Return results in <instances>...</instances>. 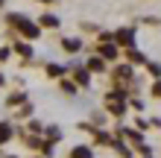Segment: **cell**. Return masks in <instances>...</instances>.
<instances>
[{
    "label": "cell",
    "instance_id": "5b68a950",
    "mask_svg": "<svg viewBox=\"0 0 161 158\" xmlns=\"http://www.w3.org/2000/svg\"><path fill=\"white\" fill-rule=\"evenodd\" d=\"M111 76H114V82H117V85H129V82L135 79V64H129L126 59H123V64H114Z\"/></svg>",
    "mask_w": 161,
    "mask_h": 158
},
{
    "label": "cell",
    "instance_id": "7402d4cb",
    "mask_svg": "<svg viewBox=\"0 0 161 158\" xmlns=\"http://www.w3.org/2000/svg\"><path fill=\"white\" fill-rule=\"evenodd\" d=\"M149 97H153V100H161V76L153 79V85H149Z\"/></svg>",
    "mask_w": 161,
    "mask_h": 158
},
{
    "label": "cell",
    "instance_id": "d4e9b609",
    "mask_svg": "<svg viewBox=\"0 0 161 158\" xmlns=\"http://www.w3.org/2000/svg\"><path fill=\"white\" fill-rule=\"evenodd\" d=\"M135 129H141V132H147V129H149V120H144V117H138V120H135Z\"/></svg>",
    "mask_w": 161,
    "mask_h": 158
},
{
    "label": "cell",
    "instance_id": "8992f818",
    "mask_svg": "<svg viewBox=\"0 0 161 158\" xmlns=\"http://www.w3.org/2000/svg\"><path fill=\"white\" fill-rule=\"evenodd\" d=\"M114 135L117 138H123V141H129V144H144V132H141V129H129V126H117L114 129Z\"/></svg>",
    "mask_w": 161,
    "mask_h": 158
},
{
    "label": "cell",
    "instance_id": "484cf974",
    "mask_svg": "<svg viewBox=\"0 0 161 158\" xmlns=\"http://www.w3.org/2000/svg\"><path fill=\"white\" fill-rule=\"evenodd\" d=\"M35 3H41V6H53V3H59V0H35Z\"/></svg>",
    "mask_w": 161,
    "mask_h": 158
},
{
    "label": "cell",
    "instance_id": "e0dca14e",
    "mask_svg": "<svg viewBox=\"0 0 161 158\" xmlns=\"http://www.w3.org/2000/svg\"><path fill=\"white\" fill-rule=\"evenodd\" d=\"M59 88H62V91H64L68 97H76L79 91H82V88L76 85V82H73V79H68V76H64V79H59Z\"/></svg>",
    "mask_w": 161,
    "mask_h": 158
},
{
    "label": "cell",
    "instance_id": "ffe728a7",
    "mask_svg": "<svg viewBox=\"0 0 161 158\" xmlns=\"http://www.w3.org/2000/svg\"><path fill=\"white\" fill-rule=\"evenodd\" d=\"M26 132H30V135H44V123L35 120V117H30V120H26Z\"/></svg>",
    "mask_w": 161,
    "mask_h": 158
},
{
    "label": "cell",
    "instance_id": "7c38bea8",
    "mask_svg": "<svg viewBox=\"0 0 161 158\" xmlns=\"http://www.w3.org/2000/svg\"><path fill=\"white\" fill-rule=\"evenodd\" d=\"M38 26H41V30H59L62 21H59V15H56V12H41Z\"/></svg>",
    "mask_w": 161,
    "mask_h": 158
},
{
    "label": "cell",
    "instance_id": "3957f363",
    "mask_svg": "<svg viewBox=\"0 0 161 158\" xmlns=\"http://www.w3.org/2000/svg\"><path fill=\"white\" fill-rule=\"evenodd\" d=\"M70 79L76 82L79 88H91V82H94V73L85 68V64H79V62H73L70 64Z\"/></svg>",
    "mask_w": 161,
    "mask_h": 158
},
{
    "label": "cell",
    "instance_id": "d6986e66",
    "mask_svg": "<svg viewBox=\"0 0 161 158\" xmlns=\"http://www.w3.org/2000/svg\"><path fill=\"white\" fill-rule=\"evenodd\" d=\"M15 117H18V120H30V117H32V103H30V100H26L24 106L15 108Z\"/></svg>",
    "mask_w": 161,
    "mask_h": 158
},
{
    "label": "cell",
    "instance_id": "5bb4252c",
    "mask_svg": "<svg viewBox=\"0 0 161 158\" xmlns=\"http://www.w3.org/2000/svg\"><path fill=\"white\" fill-rule=\"evenodd\" d=\"M106 111L111 117H126L129 111V103H117V100H106Z\"/></svg>",
    "mask_w": 161,
    "mask_h": 158
},
{
    "label": "cell",
    "instance_id": "603a6c76",
    "mask_svg": "<svg viewBox=\"0 0 161 158\" xmlns=\"http://www.w3.org/2000/svg\"><path fill=\"white\" fill-rule=\"evenodd\" d=\"M12 53H15L12 44H3V47H0V64H6L9 59H12Z\"/></svg>",
    "mask_w": 161,
    "mask_h": 158
},
{
    "label": "cell",
    "instance_id": "f1b7e54d",
    "mask_svg": "<svg viewBox=\"0 0 161 158\" xmlns=\"http://www.w3.org/2000/svg\"><path fill=\"white\" fill-rule=\"evenodd\" d=\"M141 158H153V155H141Z\"/></svg>",
    "mask_w": 161,
    "mask_h": 158
},
{
    "label": "cell",
    "instance_id": "277c9868",
    "mask_svg": "<svg viewBox=\"0 0 161 158\" xmlns=\"http://www.w3.org/2000/svg\"><path fill=\"white\" fill-rule=\"evenodd\" d=\"M97 56H103V59H106L108 64H114L120 56H123V50L117 47L114 41H97Z\"/></svg>",
    "mask_w": 161,
    "mask_h": 158
},
{
    "label": "cell",
    "instance_id": "4fadbf2b",
    "mask_svg": "<svg viewBox=\"0 0 161 158\" xmlns=\"http://www.w3.org/2000/svg\"><path fill=\"white\" fill-rule=\"evenodd\" d=\"M26 100H30V94L26 91H12V94H6V108H18V106H24Z\"/></svg>",
    "mask_w": 161,
    "mask_h": 158
},
{
    "label": "cell",
    "instance_id": "9c48e42d",
    "mask_svg": "<svg viewBox=\"0 0 161 158\" xmlns=\"http://www.w3.org/2000/svg\"><path fill=\"white\" fill-rule=\"evenodd\" d=\"M85 68L97 76V73H106V70H108V62L103 59V56H88V59H85Z\"/></svg>",
    "mask_w": 161,
    "mask_h": 158
},
{
    "label": "cell",
    "instance_id": "83f0119b",
    "mask_svg": "<svg viewBox=\"0 0 161 158\" xmlns=\"http://www.w3.org/2000/svg\"><path fill=\"white\" fill-rule=\"evenodd\" d=\"M0 9H6V0H0Z\"/></svg>",
    "mask_w": 161,
    "mask_h": 158
},
{
    "label": "cell",
    "instance_id": "6da1fadb",
    "mask_svg": "<svg viewBox=\"0 0 161 158\" xmlns=\"http://www.w3.org/2000/svg\"><path fill=\"white\" fill-rule=\"evenodd\" d=\"M6 26L18 35V38H24V41H38L44 35L38 21H32V18L24 15V12H6Z\"/></svg>",
    "mask_w": 161,
    "mask_h": 158
},
{
    "label": "cell",
    "instance_id": "2e32d148",
    "mask_svg": "<svg viewBox=\"0 0 161 158\" xmlns=\"http://www.w3.org/2000/svg\"><path fill=\"white\" fill-rule=\"evenodd\" d=\"M68 158H94V146H88V144H76V146L70 150Z\"/></svg>",
    "mask_w": 161,
    "mask_h": 158
},
{
    "label": "cell",
    "instance_id": "cb8c5ba5",
    "mask_svg": "<svg viewBox=\"0 0 161 158\" xmlns=\"http://www.w3.org/2000/svg\"><path fill=\"white\" fill-rule=\"evenodd\" d=\"M129 108H135V111H144V100H141V97H129Z\"/></svg>",
    "mask_w": 161,
    "mask_h": 158
},
{
    "label": "cell",
    "instance_id": "30bf717a",
    "mask_svg": "<svg viewBox=\"0 0 161 158\" xmlns=\"http://www.w3.org/2000/svg\"><path fill=\"white\" fill-rule=\"evenodd\" d=\"M44 73H47L50 79H64V76L70 73V68H64V64H59V62H47V64H44Z\"/></svg>",
    "mask_w": 161,
    "mask_h": 158
},
{
    "label": "cell",
    "instance_id": "9a60e30c",
    "mask_svg": "<svg viewBox=\"0 0 161 158\" xmlns=\"http://www.w3.org/2000/svg\"><path fill=\"white\" fill-rule=\"evenodd\" d=\"M62 50L68 56H76L82 50V38H73V35H68V38H62Z\"/></svg>",
    "mask_w": 161,
    "mask_h": 158
},
{
    "label": "cell",
    "instance_id": "44dd1931",
    "mask_svg": "<svg viewBox=\"0 0 161 158\" xmlns=\"http://www.w3.org/2000/svg\"><path fill=\"white\" fill-rule=\"evenodd\" d=\"M144 68H147V73H149L153 79H158V76H161V64H158V62H147Z\"/></svg>",
    "mask_w": 161,
    "mask_h": 158
},
{
    "label": "cell",
    "instance_id": "ac0fdd59",
    "mask_svg": "<svg viewBox=\"0 0 161 158\" xmlns=\"http://www.w3.org/2000/svg\"><path fill=\"white\" fill-rule=\"evenodd\" d=\"M44 138H47V141H53V144H59L62 141V129L56 126V123L53 126H44Z\"/></svg>",
    "mask_w": 161,
    "mask_h": 158
},
{
    "label": "cell",
    "instance_id": "f546056e",
    "mask_svg": "<svg viewBox=\"0 0 161 158\" xmlns=\"http://www.w3.org/2000/svg\"><path fill=\"white\" fill-rule=\"evenodd\" d=\"M32 158H35V155H32Z\"/></svg>",
    "mask_w": 161,
    "mask_h": 158
},
{
    "label": "cell",
    "instance_id": "4316f807",
    "mask_svg": "<svg viewBox=\"0 0 161 158\" xmlns=\"http://www.w3.org/2000/svg\"><path fill=\"white\" fill-rule=\"evenodd\" d=\"M0 88H6V73H0Z\"/></svg>",
    "mask_w": 161,
    "mask_h": 158
},
{
    "label": "cell",
    "instance_id": "ba28073f",
    "mask_svg": "<svg viewBox=\"0 0 161 158\" xmlns=\"http://www.w3.org/2000/svg\"><path fill=\"white\" fill-rule=\"evenodd\" d=\"M123 59H126L129 64H135V68H144V64L149 62V59H147V53H141L138 47H129V50H123Z\"/></svg>",
    "mask_w": 161,
    "mask_h": 158
},
{
    "label": "cell",
    "instance_id": "7a4b0ae2",
    "mask_svg": "<svg viewBox=\"0 0 161 158\" xmlns=\"http://www.w3.org/2000/svg\"><path fill=\"white\" fill-rule=\"evenodd\" d=\"M114 44H117L120 50L138 47V32H135V26H120V30H114Z\"/></svg>",
    "mask_w": 161,
    "mask_h": 158
},
{
    "label": "cell",
    "instance_id": "52a82bcc",
    "mask_svg": "<svg viewBox=\"0 0 161 158\" xmlns=\"http://www.w3.org/2000/svg\"><path fill=\"white\" fill-rule=\"evenodd\" d=\"M12 50H15L18 56H24V64H32V56H35V50H32V41L18 38V41H12Z\"/></svg>",
    "mask_w": 161,
    "mask_h": 158
},
{
    "label": "cell",
    "instance_id": "8fae6325",
    "mask_svg": "<svg viewBox=\"0 0 161 158\" xmlns=\"http://www.w3.org/2000/svg\"><path fill=\"white\" fill-rule=\"evenodd\" d=\"M15 135H18V129H15L12 120H0V146H6Z\"/></svg>",
    "mask_w": 161,
    "mask_h": 158
}]
</instances>
